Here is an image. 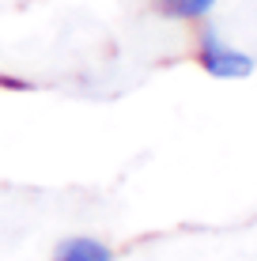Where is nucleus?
Returning a JSON list of instances; mask_svg holds the SVG:
<instances>
[{
  "mask_svg": "<svg viewBox=\"0 0 257 261\" xmlns=\"http://www.w3.org/2000/svg\"><path fill=\"white\" fill-rule=\"evenodd\" d=\"M201 68H205L208 76H216V80H246L253 72V61L246 57V53L227 49L212 31H205L201 34Z\"/></svg>",
  "mask_w": 257,
  "mask_h": 261,
  "instance_id": "f257e3e1",
  "label": "nucleus"
},
{
  "mask_svg": "<svg viewBox=\"0 0 257 261\" xmlns=\"http://www.w3.org/2000/svg\"><path fill=\"white\" fill-rule=\"evenodd\" d=\"M53 261H113V254L99 239H65L53 254Z\"/></svg>",
  "mask_w": 257,
  "mask_h": 261,
  "instance_id": "f03ea898",
  "label": "nucleus"
},
{
  "mask_svg": "<svg viewBox=\"0 0 257 261\" xmlns=\"http://www.w3.org/2000/svg\"><path fill=\"white\" fill-rule=\"evenodd\" d=\"M159 15H170V19H201L216 8V0H152Z\"/></svg>",
  "mask_w": 257,
  "mask_h": 261,
  "instance_id": "7ed1b4c3",
  "label": "nucleus"
}]
</instances>
